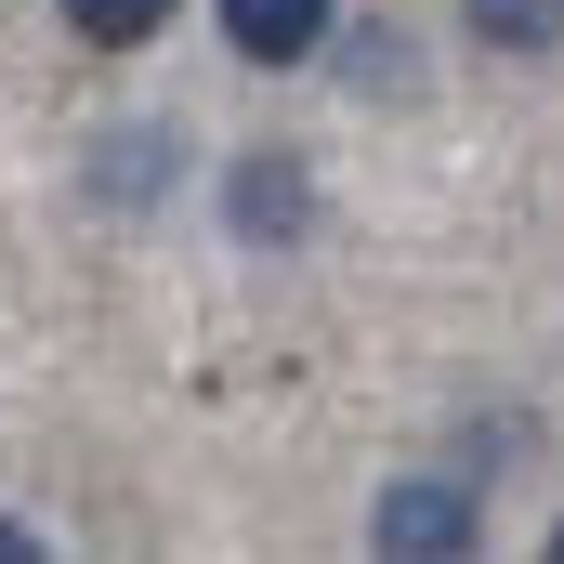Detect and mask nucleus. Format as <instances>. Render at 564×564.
Returning a JSON list of instances; mask_svg holds the SVG:
<instances>
[{
  "mask_svg": "<svg viewBox=\"0 0 564 564\" xmlns=\"http://www.w3.org/2000/svg\"><path fill=\"white\" fill-rule=\"evenodd\" d=\"M224 53H250V66L328 53V0H224Z\"/></svg>",
  "mask_w": 564,
  "mask_h": 564,
  "instance_id": "obj_3",
  "label": "nucleus"
},
{
  "mask_svg": "<svg viewBox=\"0 0 564 564\" xmlns=\"http://www.w3.org/2000/svg\"><path fill=\"white\" fill-rule=\"evenodd\" d=\"M224 224H237L250 250H289V237L315 224V197H302V158H237V171H224Z\"/></svg>",
  "mask_w": 564,
  "mask_h": 564,
  "instance_id": "obj_2",
  "label": "nucleus"
},
{
  "mask_svg": "<svg viewBox=\"0 0 564 564\" xmlns=\"http://www.w3.org/2000/svg\"><path fill=\"white\" fill-rule=\"evenodd\" d=\"M368 539H381V552H408V564H446V552H473V539H486V499H473V486H394Z\"/></svg>",
  "mask_w": 564,
  "mask_h": 564,
  "instance_id": "obj_1",
  "label": "nucleus"
},
{
  "mask_svg": "<svg viewBox=\"0 0 564 564\" xmlns=\"http://www.w3.org/2000/svg\"><path fill=\"white\" fill-rule=\"evenodd\" d=\"M341 66H355L368 93H394V79H408V40H394V26H355V40H341Z\"/></svg>",
  "mask_w": 564,
  "mask_h": 564,
  "instance_id": "obj_7",
  "label": "nucleus"
},
{
  "mask_svg": "<svg viewBox=\"0 0 564 564\" xmlns=\"http://www.w3.org/2000/svg\"><path fill=\"white\" fill-rule=\"evenodd\" d=\"M171 13H184V0H66V26H79L93 53H144Z\"/></svg>",
  "mask_w": 564,
  "mask_h": 564,
  "instance_id": "obj_6",
  "label": "nucleus"
},
{
  "mask_svg": "<svg viewBox=\"0 0 564 564\" xmlns=\"http://www.w3.org/2000/svg\"><path fill=\"white\" fill-rule=\"evenodd\" d=\"M552 564H564V525H552Z\"/></svg>",
  "mask_w": 564,
  "mask_h": 564,
  "instance_id": "obj_9",
  "label": "nucleus"
},
{
  "mask_svg": "<svg viewBox=\"0 0 564 564\" xmlns=\"http://www.w3.org/2000/svg\"><path fill=\"white\" fill-rule=\"evenodd\" d=\"M26 552H40V539H26V525H0V564H26Z\"/></svg>",
  "mask_w": 564,
  "mask_h": 564,
  "instance_id": "obj_8",
  "label": "nucleus"
},
{
  "mask_svg": "<svg viewBox=\"0 0 564 564\" xmlns=\"http://www.w3.org/2000/svg\"><path fill=\"white\" fill-rule=\"evenodd\" d=\"M171 158H184V144H171V132H119V144H106V158H93V184H106L119 210H144V197L171 184Z\"/></svg>",
  "mask_w": 564,
  "mask_h": 564,
  "instance_id": "obj_4",
  "label": "nucleus"
},
{
  "mask_svg": "<svg viewBox=\"0 0 564 564\" xmlns=\"http://www.w3.org/2000/svg\"><path fill=\"white\" fill-rule=\"evenodd\" d=\"M459 13H473L486 53H552L564 40V0H459Z\"/></svg>",
  "mask_w": 564,
  "mask_h": 564,
  "instance_id": "obj_5",
  "label": "nucleus"
}]
</instances>
